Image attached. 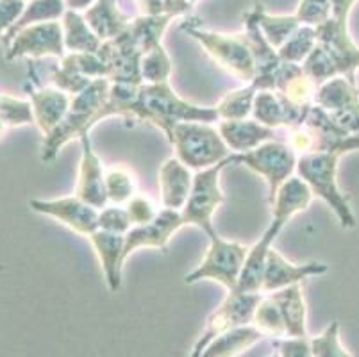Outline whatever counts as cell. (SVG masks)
Returning a JSON list of instances; mask_svg holds the SVG:
<instances>
[{
  "instance_id": "cell-1",
  "label": "cell",
  "mask_w": 359,
  "mask_h": 357,
  "mask_svg": "<svg viewBox=\"0 0 359 357\" xmlns=\"http://www.w3.org/2000/svg\"><path fill=\"white\" fill-rule=\"evenodd\" d=\"M130 120L150 123L168 136L172 127L181 122H220L215 107L191 104L179 97L170 83L145 84L138 90V97L133 106Z\"/></svg>"
},
{
  "instance_id": "cell-2",
  "label": "cell",
  "mask_w": 359,
  "mask_h": 357,
  "mask_svg": "<svg viewBox=\"0 0 359 357\" xmlns=\"http://www.w3.org/2000/svg\"><path fill=\"white\" fill-rule=\"evenodd\" d=\"M111 90V81L106 77L93 79L90 86L84 88L81 93L74 95L67 116L55 127L48 136L43 137L41 147V163H52L57 157L60 150L72 140H81L88 136L90 130L100 122L99 114L106 104Z\"/></svg>"
},
{
  "instance_id": "cell-3",
  "label": "cell",
  "mask_w": 359,
  "mask_h": 357,
  "mask_svg": "<svg viewBox=\"0 0 359 357\" xmlns=\"http://www.w3.org/2000/svg\"><path fill=\"white\" fill-rule=\"evenodd\" d=\"M341 154L320 152L300 156L297 161V173L311 189L313 196L324 201L338 218L344 229L355 227V216L352 213L348 196L338 186V163Z\"/></svg>"
},
{
  "instance_id": "cell-4",
  "label": "cell",
  "mask_w": 359,
  "mask_h": 357,
  "mask_svg": "<svg viewBox=\"0 0 359 357\" xmlns=\"http://www.w3.org/2000/svg\"><path fill=\"white\" fill-rule=\"evenodd\" d=\"M175 149V157L195 172L211 168L231 156L218 127L204 122L175 123L166 136Z\"/></svg>"
},
{
  "instance_id": "cell-5",
  "label": "cell",
  "mask_w": 359,
  "mask_h": 357,
  "mask_svg": "<svg viewBox=\"0 0 359 357\" xmlns=\"http://www.w3.org/2000/svg\"><path fill=\"white\" fill-rule=\"evenodd\" d=\"M181 31L198 41L205 54L213 59L218 67L229 72L241 83L250 84L256 77V65L254 55L249 47V41L243 34H224V32L208 31L194 22H184Z\"/></svg>"
},
{
  "instance_id": "cell-6",
  "label": "cell",
  "mask_w": 359,
  "mask_h": 357,
  "mask_svg": "<svg viewBox=\"0 0 359 357\" xmlns=\"http://www.w3.org/2000/svg\"><path fill=\"white\" fill-rule=\"evenodd\" d=\"M249 250L250 247L247 245L225 240L217 232L210 238V248L205 252L204 260L195 270L186 275L184 283L197 284L201 281H213L231 293L236 290Z\"/></svg>"
},
{
  "instance_id": "cell-7",
  "label": "cell",
  "mask_w": 359,
  "mask_h": 357,
  "mask_svg": "<svg viewBox=\"0 0 359 357\" xmlns=\"http://www.w3.org/2000/svg\"><path fill=\"white\" fill-rule=\"evenodd\" d=\"M229 165H234L233 154L225 161L218 163V165L211 166V168L195 172L190 196H188L184 208L181 209L184 225H194V227L201 229L208 238L217 234L213 218L217 209L224 202L220 175Z\"/></svg>"
},
{
  "instance_id": "cell-8",
  "label": "cell",
  "mask_w": 359,
  "mask_h": 357,
  "mask_svg": "<svg viewBox=\"0 0 359 357\" xmlns=\"http://www.w3.org/2000/svg\"><path fill=\"white\" fill-rule=\"evenodd\" d=\"M233 161L234 166H245L263 177L269 184V202H272L280 186L297 172L299 156L286 142L272 140L250 152L233 154Z\"/></svg>"
},
{
  "instance_id": "cell-9",
  "label": "cell",
  "mask_w": 359,
  "mask_h": 357,
  "mask_svg": "<svg viewBox=\"0 0 359 357\" xmlns=\"http://www.w3.org/2000/svg\"><path fill=\"white\" fill-rule=\"evenodd\" d=\"M263 293H227L224 302L210 314V318L205 322L204 330L195 342L194 350L190 357H198V353L210 345L218 336L231 332L240 327L252 325L254 311L259 304Z\"/></svg>"
},
{
  "instance_id": "cell-10",
  "label": "cell",
  "mask_w": 359,
  "mask_h": 357,
  "mask_svg": "<svg viewBox=\"0 0 359 357\" xmlns=\"http://www.w3.org/2000/svg\"><path fill=\"white\" fill-rule=\"evenodd\" d=\"M67 55L65 48V36L61 22H45V24L29 25L22 29L6 45V61L16 59H41Z\"/></svg>"
},
{
  "instance_id": "cell-11",
  "label": "cell",
  "mask_w": 359,
  "mask_h": 357,
  "mask_svg": "<svg viewBox=\"0 0 359 357\" xmlns=\"http://www.w3.org/2000/svg\"><path fill=\"white\" fill-rule=\"evenodd\" d=\"M316 29V43L322 45L331 59L336 77L348 79L355 84V72L359 70V45L348 31V20L329 16L327 22Z\"/></svg>"
},
{
  "instance_id": "cell-12",
  "label": "cell",
  "mask_w": 359,
  "mask_h": 357,
  "mask_svg": "<svg viewBox=\"0 0 359 357\" xmlns=\"http://www.w3.org/2000/svg\"><path fill=\"white\" fill-rule=\"evenodd\" d=\"M97 54L106 65L107 79L111 83L133 84V86L143 84L142 72H140L143 50L136 43V39L133 38L129 29H126L116 38L102 41Z\"/></svg>"
},
{
  "instance_id": "cell-13",
  "label": "cell",
  "mask_w": 359,
  "mask_h": 357,
  "mask_svg": "<svg viewBox=\"0 0 359 357\" xmlns=\"http://www.w3.org/2000/svg\"><path fill=\"white\" fill-rule=\"evenodd\" d=\"M29 208L38 215L50 216L61 225L81 236L90 238L99 231V209L81 201L77 195L61 196V198H32Z\"/></svg>"
},
{
  "instance_id": "cell-14",
  "label": "cell",
  "mask_w": 359,
  "mask_h": 357,
  "mask_svg": "<svg viewBox=\"0 0 359 357\" xmlns=\"http://www.w3.org/2000/svg\"><path fill=\"white\" fill-rule=\"evenodd\" d=\"M243 25L245 39L249 41V47L254 55V65H256V77L250 84L259 90H276L277 79H279V72L283 68V59H280L277 48L266 41V38L261 32L259 25H257L256 18H254L252 11H247L243 15Z\"/></svg>"
},
{
  "instance_id": "cell-15",
  "label": "cell",
  "mask_w": 359,
  "mask_h": 357,
  "mask_svg": "<svg viewBox=\"0 0 359 357\" xmlns=\"http://www.w3.org/2000/svg\"><path fill=\"white\" fill-rule=\"evenodd\" d=\"M182 227H186V225L184 220H182L181 211L163 208L159 215L156 216V220L147 225L133 227L127 232L126 245H123L126 260H129V255L135 254L140 248H158V250L166 252L172 236Z\"/></svg>"
},
{
  "instance_id": "cell-16",
  "label": "cell",
  "mask_w": 359,
  "mask_h": 357,
  "mask_svg": "<svg viewBox=\"0 0 359 357\" xmlns=\"http://www.w3.org/2000/svg\"><path fill=\"white\" fill-rule=\"evenodd\" d=\"M81 147H83V152H81L79 173H77V186H75L74 195H77L81 201L88 202L100 211L109 204L106 195L104 163L93 149L90 134L81 137Z\"/></svg>"
},
{
  "instance_id": "cell-17",
  "label": "cell",
  "mask_w": 359,
  "mask_h": 357,
  "mask_svg": "<svg viewBox=\"0 0 359 357\" xmlns=\"http://www.w3.org/2000/svg\"><path fill=\"white\" fill-rule=\"evenodd\" d=\"M327 264L324 263H311L295 264L290 263L285 255L279 254L276 248H270L269 255H266V263H264L263 271V286H261V293L270 295L273 291H279L283 288L293 286V284H302L304 281L311 279V277H318V275L327 274Z\"/></svg>"
},
{
  "instance_id": "cell-18",
  "label": "cell",
  "mask_w": 359,
  "mask_h": 357,
  "mask_svg": "<svg viewBox=\"0 0 359 357\" xmlns=\"http://www.w3.org/2000/svg\"><path fill=\"white\" fill-rule=\"evenodd\" d=\"M29 95V102H31L32 118L41 134L48 136L55 127L63 122L70 109L72 95L65 93L60 88L55 86H43L40 81H36V86H25Z\"/></svg>"
},
{
  "instance_id": "cell-19",
  "label": "cell",
  "mask_w": 359,
  "mask_h": 357,
  "mask_svg": "<svg viewBox=\"0 0 359 357\" xmlns=\"http://www.w3.org/2000/svg\"><path fill=\"white\" fill-rule=\"evenodd\" d=\"M308 111L299 109L290 104L276 90H259L254 98L252 118L269 129L277 130L285 127L290 130L304 122Z\"/></svg>"
},
{
  "instance_id": "cell-20",
  "label": "cell",
  "mask_w": 359,
  "mask_h": 357,
  "mask_svg": "<svg viewBox=\"0 0 359 357\" xmlns=\"http://www.w3.org/2000/svg\"><path fill=\"white\" fill-rule=\"evenodd\" d=\"M311 201V189H309V186L306 184L300 177H292V179H288V181L279 188L276 198L270 202V208H272V220H270L269 227L264 229V231H269L270 234H273L277 238L293 216L304 213L306 209L309 208Z\"/></svg>"
},
{
  "instance_id": "cell-21",
  "label": "cell",
  "mask_w": 359,
  "mask_h": 357,
  "mask_svg": "<svg viewBox=\"0 0 359 357\" xmlns=\"http://www.w3.org/2000/svg\"><path fill=\"white\" fill-rule=\"evenodd\" d=\"M194 177L191 170L181 159H177L175 156L168 157L159 168L158 175L163 208L181 211L190 196Z\"/></svg>"
},
{
  "instance_id": "cell-22",
  "label": "cell",
  "mask_w": 359,
  "mask_h": 357,
  "mask_svg": "<svg viewBox=\"0 0 359 357\" xmlns=\"http://www.w3.org/2000/svg\"><path fill=\"white\" fill-rule=\"evenodd\" d=\"M218 133L224 137L225 145L229 147L231 154H245L257 149L263 143L277 140L276 130L261 126L254 118L243 120H220Z\"/></svg>"
},
{
  "instance_id": "cell-23",
  "label": "cell",
  "mask_w": 359,
  "mask_h": 357,
  "mask_svg": "<svg viewBox=\"0 0 359 357\" xmlns=\"http://www.w3.org/2000/svg\"><path fill=\"white\" fill-rule=\"evenodd\" d=\"M95 248V254L100 261V268L104 271L107 288L111 293H116L122 288V271L126 264V255H123V245H126V236L111 234L106 231H95L88 238Z\"/></svg>"
},
{
  "instance_id": "cell-24",
  "label": "cell",
  "mask_w": 359,
  "mask_h": 357,
  "mask_svg": "<svg viewBox=\"0 0 359 357\" xmlns=\"http://www.w3.org/2000/svg\"><path fill=\"white\" fill-rule=\"evenodd\" d=\"M316 90H318V84L304 74L302 65L286 63V61L283 63L276 91L283 95L290 104H293L299 109H311L315 106Z\"/></svg>"
},
{
  "instance_id": "cell-25",
  "label": "cell",
  "mask_w": 359,
  "mask_h": 357,
  "mask_svg": "<svg viewBox=\"0 0 359 357\" xmlns=\"http://www.w3.org/2000/svg\"><path fill=\"white\" fill-rule=\"evenodd\" d=\"M279 306L286 325V338H306L308 336V306H306L302 284L283 288L270 293Z\"/></svg>"
},
{
  "instance_id": "cell-26",
  "label": "cell",
  "mask_w": 359,
  "mask_h": 357,
  "mask_svg": "<svg viewBox=\"0 0 359 357\" xmlns=\"http://www.w3.org/2000/svg\"><path fill=\"white\" fill-rule=\"evenodd\" d=\"M88 25L100 38V41L116 38L130 24V16L120 9L118 0H97L84 11Z\"/></svg>"
},
{
  "instance_id": "cell-27",
  "label": "cell",
  "mask_w": 359,
  "mask_h": 357,
  "mask_svg": "<svg viewBox=\"0 0 359 357\" xmlns=\"http://www.w3.org/2000/svg\"><path fill=\"white\" fill-rule=\"evenodd\" d=\"M61 27L65 36V48L74 54H95L99 52L100 41L99 36L91 31L83 13L67 9L61 18Z\"/></svg>"
},
{
  "instance_id": "cell-28",
  "label": "cell",
  "mask_w": 359,
  "mask_h": 357,
  "mask_svg": "<svg viewBox=\"0 0 359 357\" xmlns=\"http://www.w3.org/2000/svg\"><path fill=\"white\" fill-rule=\"evenodd\" d=\"M261 339H264V336L254 325L240 327L205 345L198 357H238L257 345Z\"/></svg>"
},
{
  "instance_id": "cell-29",
  "label": "cell",
  "mask_w": 359,
  "mask_h": 357,
  "mask_svg": "<svg viewBox=\"0 0 359 357\" xmlns=\"http://www.w3.org/2000/svg\"><path fill=\"white\" fill-rule=\"evenodd\" d=\"M250 11H252L254 18H256L257 25H259L261 32L266 38V41L273 48H277V50L302 25L295 15H270L261 4H256Z\"/></svg>"
},
{
  "instance_id": "cell-30",
  "label": "cell",
  "mask_w": 359,
  "mask_h": 357,
  "mask_svg": "<svg viewBox=\"0 0 359 357\" xmlns=\"http://www.w3.org/2000/svg\"><path fill=\"white\" fill-rule=\"evenodd\" d=\"M65 13H67L65 0H29L18 22L4 36V45H8L13 36L22 29L29 27V25L45 24V22H60Z\"/></svg>"
},
{
  "instance_id": "cell-31",
  "label": "cell",
  "mask_w": 359,
  "mask_h": 357,
  "mask_svg": "<svg viewBox=\"0 0 359 357\" xmlns=\"http://www.w3.org/2000/svg\"><path fill=\"white\" fill-rule=\"evenodd\" d=\"M359 98V90L345 77H334L327 83L320 84L316 90L315 104L327 113L344 109L345 106L352 104Z\"/></svg>"
},
{
  "instance_id": "cell-32",
  "label": "cell",
  "mask_w": 359,
  "mask_h": 357,
  "mask_svg": "<svg viewBox=\"0 0 359 357\" xmlns=\"http://www.w3.org/2000/svg\"><path fill=\"white\" fill-rule=\"evenodd\" d=\"M256 93L257 90L252 84H245V86L238 88V90L229 91L215 106L218 118L220 120H243V118H249L252 114Z\"/></svg>"
},
{
  "instance_id": "cell-33",
  "label": "cell",
  "mask_w": 359,
  "mask_h": 357,
  "mask_svg": "<svg viewBox=\"0 0 359 357\" xmlns=\"http://www.w3.org/2000/svg\"><path fill=\"white\" fill-rule=\"evenodd\" d=\"M106 195L109 204L126 206L133 196L138 195V182H136L135 173L122 165L107 170Z\"/></svg>"
},
{
  "instance_id": "cell-34",
  "label": "cell",
  "mask_w": 359,
  "mask_h": 357,
  "mask_svg": "<svg viewBox=\"0 0 359 357\" xmlns=\"http://www.w3.org/2000/svg\"><path fill=\"white\" fill-rule=\"evenodd\" d=\"M252 325L263 334L264 338H286L285 320H283L279 306L273 302L270 295H263L261 297L259 304H257L256 311H254Z\"/></svg>"
},
{
  "instance_id": "cell-35",
  "label": "cell",
  "mask_w": 359,
  "mask_h": 357,
  "mask_svg": "<svg viewBox=\"0 0 359 357\" xmlns=\"http://www.w3.org/2000/svg\"><path fill=\"white\" fill-rule=\"evenodd\" d=\"M316 45V29L311 25H300L283 47L279 48V55L283 61L293 65H302Z\"/></svg>"
},
{
  "instance_id": "cell-36",
  "label": "cell",
  "mask_w": 359,
  "mask_h": 357,
  "mask_svg": "<svg viewBox=\"0 0 359 357\" xmlns=\"http://www.w3.org/2000/svg\"><path fill=\"white\" fill-rule=\"evenodd\" d=\"M142 81L145 84H163L170 83L172 77V61H170L168 52L165 50L163 43L143 54L142 65Z\"/></svg>"
},
{
  "instance_id": "cell-37",
  "label": "cell",
  "mask_w": 359,
  "mask_h": 357,
  "mask_svg": "<svg viewBox=\"0 0 359 357\" xmlns=\"http://www.w3.org/2000/svg\"><path fill=\"white\" fill-rule=\"evenodd\" d=\"M29 123H34L31 102L9 95H0V136H4L9 127H22Z\"/></svg>"
},
{
  "instance_id": "cell-38",
  "label": "cell",
  "mask_w": 359,
  "mask_h": 357,
  "mask_svg": "<svg viewBox=\"0 0 359 357\" xmlns=\"http://www.w3.org/2000/svg\"><path fill=\"white\" fill-rule=\"evenodd\" d=\"M313 357H352L339 339V323L332 322L324 332L311 338Z\"/></svg>"
},
{
  "instance_id": "cell-39",
  "label": "cell",
  "mask_w": 359,
  "mask_h": 357,
  "mask_svg": "<svg viewBox=\"0 0 359 357\" xmlns=\"http://www.w3.org/2000/svg\"><path fill=\"white\" fill-rule=\"evenodd\" d=\"M61 63L88 79H107V68L97 52L95 54H74V52H70L61 59Z\"/></svg>"
},
{
  "instance_id": "cell-40",
  "label": "cell",
  "mask_w": 359,
  "mask_h": 357,
  "mask_svg": "<svg viewBox=\"0 0 359 357\" xmlns=\"http://www.w3.org/2000/svg\"><path fill=\"white\" fill-rule=\"evenodd\" d=\"M99 229L111 234L126 236L133 229V222L127 213L126 206L107 204L99 211Z\"/></svg>"
},
{
  "instance_id": "cell-41",
  "label": "cell",
  "mask_w": 359,
  "mask_h": 357,
  "mask_svg": "<svg viewBox=\"0 0 359 357\" xmlns=\"http://www.w3.org/2000/svg\"><path fill=\"white\" fill-rule=\"evenodd\" d=\"M295 16L302 25L318 27L331 16V0H300Z\"/></svg>"
},
{
  "instance_id": "cell-42",
  "label": "cell",
  "mask_w": 359,
  "mask_h": 357,
  "mask_svg": "<svg viewBox=\"0 0 359 357\" xmlns=\"http://www.w3.org/2000/svg\"><path fill=\"white\" fill-rule=\"evenodd\" d=\"M91 81H93V79H88L84 77V75L77 74V72H74L72 68L65 67L63 63L52 70V84H54L55 88H60L61 91H65V93L72 95V97L81 93L84 88L90 86Z\"/></svg>"
},
{
  "instance_id": "cell-43",
  "label": "cell",
  "mask_w": 359,
  "mask_h": 357,
  "mask_svg": "<svg viewBox=\"0 0 359 357\" xmlns=\"http://www.w3.org/2000/svg\"><path fill=\"white\" fill-rule=\"evenodd\" d=\"M126 209L130 216L133 227L150 224V222L156 220V216L159 215V209L156 208L154 202L150 201L149 196L140 195V193L127 202Z\"/></svg>"
},
{
  "instance_id": "cell-44",
  "label": "cell",
  "mask_w": 359,
  "mask_h": 357,
  "mask_svg": "<svg viewBox=\"0 0 359 357\" xmlns=\"http://www.w3.org/2000/svg\"><path fill=\"white\" fill-rule=\"evenodd\" d=\"M279 357H313L311 338H280L273 339Z\"/></svg>"
},
{
  "instance_id": "cell-45",
  "label": "cell",
  "mask_w": 359,
  "mask_h": 357,
  "mask_svg": "<svg viewBox=\"0 0 359 357\" xmlns=\"http://www.w3.org/2000/svg\"><path fill=\"white\" fill-rule=\"evenodd\" d=\"M332 118V122L344 130V133L355 136L359 134V98L354 100L352 104L345 106L344 109L334 111V113H329Z\"/></svg>"
},
{
  "instance_id": "cell-46",
  "label": "cell",
  "mask_w": 359,
  "mask_h": 357,
  "mask_svg": "<svg viewBox=\"0 0 359 357\" xmlns=\"http://www.w3.org/2000/svg\"><path fill=\"white\" fill-rule=\"evenodd\" d=\"M25 0H0V34H8L25 9Z\"/></svg>"
},
{
  "instance_id": "cell-47",
  "label": "cell",
  "mask_w": 359,
  "mask_h": 357,
  "mask_svg": "<svg viewBox=\"0 0 359 357\" xmlns=\"http://www.w3.org/2000/svg\"><path fill=\"white\" fill-rule=\"evenodd\" d=\"M195 4L197 0H163V13L174 15L177 18L181 15H188Z\"/></svg>"
},
{
  "instance_id": "cell-48",
  "label": "cell",
  "mask_w": 359,
  "mask_h": 357,
  "mask_svg": "<svg viewBox=\"0 0 359 357\" xmlns=\"http://www.w3.org/2000/svg\"><path fill=\"white\" fill-rule=\"evenodd\" d=\"M355 2H358V0H331V16L348 20Z\"/></svg>"
},
{
  "instance_id": "cell-49",
  "label": "cell",
  "mask_w": 359,
  "mask_h": 357,
  "mask_svg": "<svg viewBox=\"0 0 359 357\" xmlns=\"http://www.w3.org/2000/svg\"><path fill=\"white\" fill-rule=\"evenodd\" d=\"M142 8V15H165L163 0H136Z\"/></svg>"
},
{
  "instance_id": "cell-50",
  "label": "cell",
  "mask_w": 359,
  "mask_h": 357,
  "mask_svg": "<svg viewBox=\"0 0 359 357\" xmlns=\"http://www.w3.org/2000/svg\"><path fill=\"white\" fill-rule=\"evenodd\" d=\"M95 2L97 0H65L67 9H72V11H77V13L86 11V9H90Z\"/></svg>"
},
{
  "instance_id": "cell-51",
  "label": "cell",
  "mask_w": 359,
  "mask_h": 357,
  "mask_svg": "<svg viewBox=\"0 0 359 357\" xmlns=\"http://www.w3.org/2000/svg\"><path fill=\"white\" fill-rule=\"evenodd\" d=\"M269 357H279V353H277V352H273L272 356H269Z\"/></svg>"
}]
</instances>
